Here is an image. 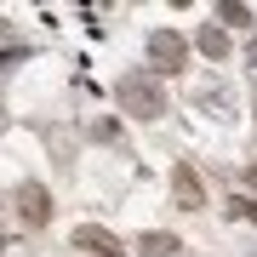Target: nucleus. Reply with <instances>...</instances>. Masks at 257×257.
Listing matches in <instances>:
<instances>
[{
	"instance_id": "obj_1",
	"label": "nucleus",
	"mask_w": 257,
	"mask_h": 257,
	"mask_svg": "<svg viewBox=\"0 0 257 257\" xmlns=\"http://www.w3.org/2000/svg\"><path fill=\"white\" fill-rule=\"evenodd\" d=\"M114 97H120V109H126V114H138V120H155V114H166V86L155 80V69L126 74Z\"/></svg>"
},
{
	"instance_id": "obj_2",
	"label": "nucleus",
	"mask_w": 257,
	"mask_h": 257,
	"mask_svg": "<svg viewBox=\"0 0 257 257\" xmlns=\"http://www.w3.org/2000/svg\"><path fill=\"white\" fill-rule=\"evenodd\" d=\"M183 35H172V29H155V35H149V57H155V63L166 69V74H177L183 69Z\"/></svg>"
},
{
	"instance_id": "obj_3",
	"label": "nucleus",
	"mask_w": 257,
	"mask_h": 257,
	"mask_svg": "<svg viewBox=\"0 0 257 257\" xmlns=\"http://www.w3.org/2000/svg\"><path fill=\"white\" fill-rule=\"evenodd\" d=\"M18 217L29 223V229H40V223L52 217V200H46L40 183H23V189H18Z\"/></svg>"
},
{
	"instance_id": "obj_4",
	"label": "nucleus",
	"mask_w": 257,
	"mask_h": 257,
	"mask_svg": "<svg viewBox=\"0 0 257 257\" xmlns=\"http://www.w3.org/2000/svg\"><path fill=\"white\" fill-rule=\"evenodd\" d=\"M172 177H177V200H183V206L194 211V206H200V183H194V172H189V166H177Z\"/></svg>"
},
{
	"instance_id": "obj_5",
	"label": "nucleus",
	"mask_w": 257,
	"mask_h": 257,
	"mask_svg": "<svg viewBox=\"0 0 257 257\" xmlns=\"http://www.w3.org/2000/svg\"><path fill=\"white\" fill-rule=\"evenodd\" d=\"M74 246H92L97 257H103V251H120V246H114V240L103 234V229H74Z\"/></svg>"
},
{
	"instance_id": "obj_6",
	"label": "nucleus",
	"mask_w": 257,
	"mask_h": 257,
	"mask_svg": "<svg viewBox=\"0 0 257 257\" xmlns=\"http://www.w3.org/2000/svg\"><path fill=\"white\" fill-rule=\"evenodd\" d=\"M138 251H143V257H172V251H177V240H172V234H143V240H138Z\"/></svg>"
},
{
	"instance_id": "obj_7",
	"label": "nucleus",
	"mask_w": 257,
	"mask_h": 257,
	"mask_svg": "<svg viewBox=\"0 0 257 257\" xmlns=\"http://www.w3.org/2000/svg\"><path fill=\"white\" fill-rule=\"evenodd\" d=\"M200 52H206V57H223V52H229V35L206 23V29H200Z\"/></svg>"
},
{
	"instance_id": "obj_8",
	"label": "nucleus",
	"mask_w": 257,
	"mask_h": 257,
	"mask_svg": "<svg viewBox=\"0 0 257 257\" xmlns=\"http://www.w3.org/2000/svg\"><path fill=\"white\" fill-rule=\"evenodd\" d=\"M246 63H251V74H257V35L246 40Z\"/></svg>"
},
{
	"instance_id": "obj_9",
	"label": "nucleus",
	"mask_w": 257,
	"mask_h": 257,
	"mask_svg": "<svg viewBox=\"0 0 257 257\" xmlns=\"http://www.w3.org/2000/svg\"><path fill=\"white\" fill-rule=\"evenodd\" d=\"M103 257H120V251H103Z\"/></svg>"
}]
</instances>
